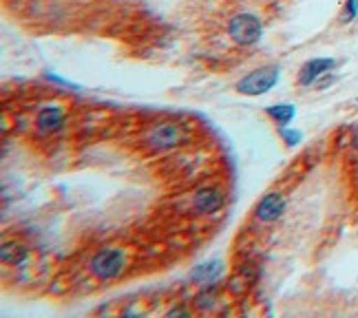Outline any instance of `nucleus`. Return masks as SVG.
<instances>
[{
	"label": "nucleus",
	"instance_id": "nucleus-1",
	"mask_svg": "<svg viewBox=\"0 0 358 318\" xmlns=\"http://www.w3.org/2000/svg\"><path fill=\"white\" fill-rule=\"evenodd\" d=\"M188 129L179 122H159L150 129L144 137V142L150 150L155 153H164V150H175L179 146L188 144Z\"/></svg>",
	"mask_w": 358,
	"mask_h": 318
},
{
	"label": "nucleus",
	"instance_id": "nucleus-2",
	"mask_svg": "<svg viewBox=\"0 0 358 318\" xmlns=\"http://www.w3.org/2000/svg\"><path fill=\"white\" fill-rule=\"evenodd\" d=\"M89 270L95 279L113 281L124 274V270H127V254H124L122 247H115V245L102 247V250H98L91 256Z\"/></svg>",
	"mask_w": 358,
	"mask_h": 318
},
{
	"label": "nucleus",
	"instance_id": "nucleus-3",
	"mask_svg": "<svg viewBox=\"0 0 358 318\" xmlns=\"http://www.w3.org/2000/svg\"><path fill=\"white\" fill-rule=\"evenodd\" d=\"M281 80V66L277 64H268L255 68L245 78H241L237 82V91L241 95H248V98H259V95H266L274 89V85Z\"/></svg>",
	"mask_w": 358,
	"mask_h": 318
},
{
	"label": "nucleus",
	"instance_id": "nucleus-4",
	"mask_svg": "<svg viewBox=\"0 0 358 318\" xmlns=\"http://www.w3.org/2000/svg\"><path fill=\"white\" fill-rule=\"evenodd\" d=\"M228 34L232 38V43H237L241 47H252L259 43L261 36H264V24H261L257 13L243 11L230 18Z\"/></svg>",
	"mask_w": 358,
	"mask_h": 318
},
{
	"label": "nucleus",
	"instance_id": "nucleus-5",
	"mask_svg": "<svg viewBox=\"0 0 358 318\" xmlns=\"http://www.w3.org/2000/svg\"><path fill=\"white\" fill-rule=\"evenodd\" d=\"M285 208H287L285 195L279 190H272V192H268V195L261 197V201L255 208V215L261 224H274V221H279L283 217Z\"/></svg>",
	"mask_w": 358,
	"mask_h": 318
},
{
	"label": "nucleus",
	"instance_id": "nucleus-6",
	"mask_svg": "<svg viewBox=\"0 0 358 318\" xmlns=\"http://www.w3.org/2000/svg\"><path fill=\"white\" fill-rule=\"evenodd\" d=\"M226 195L222 188L215 186H203L192 195V210L197 215H215L224 208Z\"/></svg>",
	"mask_w": 358,
	"mask_h": 318
},
{
	"label": "nucleus",
	"instance_id": "nucleus-7",
	"mask_svg": "<svg viewBox=\"0 0 358 318\" xmlns=\"http://www.w3.org/2000/svg\"><path fill=\"white\" fill-rule=\"evenodd\" d=\"M64 124H66V113H64V108L58 106V104H47L40 108V113L36 117V129L40 135H56L64 129Z\"/></svg>",
	"mask_w": 358,
	"mask_h": 318
},
{
	"label": "nucleus",
	"instance_id": "nucleus-8",
	"mask_svg": "<svg viewBox=\"0 0 358 318\" xmlns=\"http://www.w3.org/2000/svg\"><path fill=\"white\" fill-rule=\"evenodd\" d=\"M336 64L338 62L334 58H312V60H308L299 71V85L301 87L316 85V82H319L321 78H325L329 71H334Z\"/></svg>",
	"mask_w": 358,
	"mask_h": 318
},
{
	"label": "nucleus",
	"instance_id": "nucleus-9",
	"mask_svg": "<svg viewBox=\"0 0 358 318\" xmlns=\"http://www.w3.org/2000/svg\"><path fill=\"white\" fill-rule=\"evenodd\" d=\"M257 279H259V268L252 266V263H245L243 268H239L235 274L230 276L228 289H230L232 294L241 296V294H245L248 289H250L257 283Z\"/></svg>",
	"mask_w": 358,
	"mask_h": 318
},
{
	"label": "nucleus",
	"instance_id": "nucleus-10",
	"mask_svg": "<svg viewBox=\"0 0 358 318\" xmlns=\"http://www.w3.org/2000/svg\"><path fill=\"white\" fill-rule=\"evenodd\" d=\"M224 274V261L213 259L208 263H201L190 272V281L197 285H215L219 276Z\"/></svg>",
	"mask_w": 358,
	"mask_h": 318
},
{
	"label": "nucleus",
	"instance_id": "nucleus-11",
	"mask_svg": "<svg viewBox=\"0 0 358 318\" xmlns=\"http://www.w3.org/2000/svg\"><path fill=\"white\" fill-rule=\"evenodd\" d=\"M5 266H22L27 259H29V247L18 243V241H5L3 250H0Z\"/></svg>",
	"mask_w": 358,
	"mask_h": 318
},
{
	"label": "nucleus",
	"instance_id": "nucleus-12",
	"mask_svg": "<svg viewBox=\"0 0 358 318\" xmlns=\"http://www.w3.org/2000/svg\"><path fill=\"white\" fill-rule=\"evenodd\" d=\"M266 115L274 122L279 124V127H287L294 117H296V106L290 104V102H281V104H272L266 108Z\"/></svg>",
	"mask_w": 358,
	"mask_h": 318
},
{
	"label": "nucleus",
	"instance_id": "nucleus-13",
	"mask_svg": "<svg viewBox=\"0 0 358 318\" xmlns=\"http://www.w3.org/2000/svg\"><path fill=\"white\" fill-rule=\"evenodd\" d=\"M356 16H358V0H345V7L341 11V22L350 24L356 20Z\"/></svg>",
	"mask_w": 358,
	"mask_h": 318
},
{
	"label": "nucleus",
	"instance_id": "nucleus-14",
	"mask_svg": "<svg viewBox=\"0 0 358 318\" xmlns=\"http://www.w3.org/2000/svg\"><path fill=\"white\" fill-rule=\"evenodd\" d=\"M215 301H217V292H215V287H208V289H206V292H201V294L195 298V305H197L199 310H208Z\"/></svg>",
	"mask_w": 358,
	"mask_h": 318
},
{
	"label": "nucleus",
	"instance_id": "nucleus-15",
	"mask_svg": "<svg viewBox=\"0 0 358 318\" xmlns=\"http://www.w3.org/2000/svg\"><path fill=\"white\" fill-rule=\"evenodd\" d=\"M281 140H283L287 146H299L301 140H303V133H301L299 129H287V127H283V129H281Z\"/></svg>",
	"mask_w": 358,
	"mask_h": 318
},
{
	"label": "nucleus",
	"instance_id": "nucleus-16",
	"mask_svg": "<svg viewBox=\"0 0 358 318\" xmlns=\"http://www.w3.org/2000/svg\"><path fill=\"white\" fill-rule=\"evenodd\" d=\"M350 144L358 150V124H354V127L350 129Z\"/></svg>",
	"mask_w": 358,
	"mask_h": 318
},
{
	"label": "nucleus",
	"instance_id": "nucleus-17",
	"mask_svg": "<svg viewBox=\"0 0 358 318\" xmlns=\"http://www.w3.org/2000/svg\"><path fill=\"white\" fill-rule=\"evenodd\" d=\"M179 314H184V316H188L190 312H188V310H184V308H179V310H171V312H169V316H179Z\"/></svg>",
	"mask_w": 358,
	"mask_h": 318
}]
</instances>
